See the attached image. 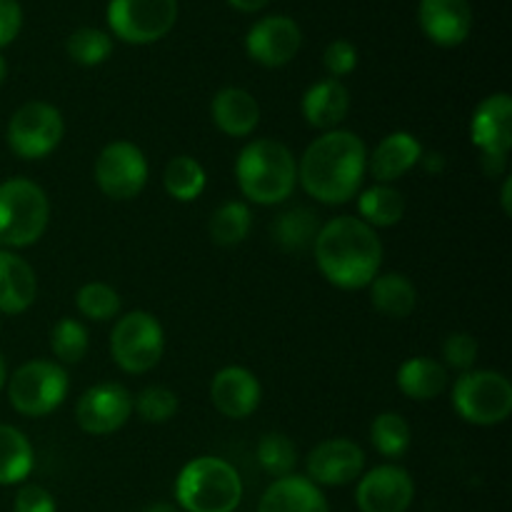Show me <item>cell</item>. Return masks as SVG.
Instances as JSON below:
<instances>
[{"label": "cell", "instance_id": "39", "mask_svg": "<svg viewBox=\"0 0 512 512\" xmlns=\"http://www.w3.org/2000/svg\"><path fill=\"white\" fill-rule=\"evenodd\" d=\"M13 512H58L55 498L40 485H23L15 495Z\"/></svg>", "mask_w": 512, "mask_h": 512}, {"label": "cell", "instance_id": "35", "mask_svg": "<svg viewBox=\"0 0 512 512\" xmlns=\"http://www.w3.org/2000/svg\"><path fill=\"white\" fill-rule=\"evenodd\" d=\"M65 48H68V55L75 63L93 68V65L105 63L110 58V53H113V40H110V35L105 30L80 28L70 35Z\"/></svg>", "mask_w": 512, "mask_h": 512}, {"label": "cell", "instance_id": "12", "mask_svg": "<svg viewBox=\"0 0 512 512\" xmlns=\"http://www.w3.org/2000/svg\"><path fill=\"white\" fill-rule=\"evenodd\" d=\"M133 413V395L120 383H98L80 395L75 420L88 435H113Z\"/></svg>", "mask_w": 512, "mask_h": 512}, {"label": "cell", "instance_id": "45", "mask_svg": "<svg viewBox=\"0 0 512 512\" xmlns=\"http://www.w3.org/2000/svg\"><path fill=\"white\" fill-rule=\"evenodd\" d=\"M5 383H8V365H5V358L0 355V390L5 388Z\"/></svg>", "mask_w": 512, "mask_h": 512}, {"label": "cell", "instance_id": "46", "mask_svg": "<svg viewBox=\"0 0 512 512\" xmlns=\"http://www.w3.org/2000/svg\"><path fill=\"white\" fill-rule=\"evenodd\" d=\"M5 75H8V63H5V58L0 55V85L5 83Z\"/></svg>", "mask_w": 512, "mask_h": 512}, {"label": "cell", "instance_id": "17", "mask_svg": "<svg viewBox=\"0 0 512 512\" xmlns=\"http://www.w3.org/2000/svg\"><path fill=\"white\" fill-rule=\"evenodd\" d=\"M263 388H260L255 373L240 365H230L215 373L210 383V400L215 410L230 420H243L258 410Z\"/></svg>", "mask_w": 512, "mask_h": 512}, {"label": "cell", "instance_id": "34", "mask_svg": "<svg viewBox=\"0 0 512 512\" xmlns=\"http://www.w3.org/2000/svg\"><path fill=\"white\" fill-rule=\"evenodd\" d=\"M75 305H78L80 315H85L88 320L108 323V320L118 318L120 295L108 283H85L75 295Z\"/></svg>", "mask_w": 512, "mask_h": 512}, {"label": "cell", "instance_id": "22", "mask_svg": "<svg viewBox=\"0 0 512 512\" xmlns=\"http://www.w3.org/2000/svg\"><path fill=\"white\" fill-rule=\"evenodd\" d=\"M350 113V90L340 80L325 78L320 83L310 85L303 95V115L305 123L313 128L335 130Z\"/></svg>", "mask_w": 512, "mask_h": 512}, {"label": "cell", "instance_id": "21", "mask_svg": "<svg viewBox=\"0 0 512 512\" xmlns=\"http://www.w3.org/2000/svg\"><path fill=\"white\" fill-rule=\"evenodd\" d=\"M38 278L28 260L0 250V315H20L35 303Z\"/></svg>", "mask_w": 512, "mask_h": 512}, {"label": "cell", "instance_id": "30", "mask_svg": "<svg viewBox=\"0 0 512 512\" xmlns=\"http://www.w3.org/2000/svg\"><path fill=\"white\" fill-rule=\"evenodd\" d=\"M250 228H253V215L250 208L240 200H230L223 203L213 215H210V238L215 245H223V248H233L240 245L248 238Z\"/></svg>", "mask_w": 512, "mask_h": 512}, {"label": "cell", "instance_id": "15", "mask_svg": "<svg viewBox=\"0 0 512 512\" xmlns=\"http://www.w3.org/2000/svg\"><path fill=\"white\" fill-rule=\"evenodd\" d=\"M300 45H303V33H300L298 23L285 15H268V18L258 20L245 38L248 55L265 68L288 65L298 55Z\"/></svg>", "mask_w": 512, "mask_h": 512}, {"label": "cell", "instance_id": "3", "mask_svg": "<svg viewBox=\"0 0 512 512\" xmlns=\"http://www.w3.org/2000/svg\"><path fill=\"white\" fill-rule=\"evenodd\" d=\"M238 188L250 203L280 205L298 185V160L280 140L258 138L240 150L235 160Z\"/></svg>", "mask_w": 512, "mask_h": 512}, {"label": "cell", "instance_id": "42", "mask_svg": "<svg viewBox=\"0 0 512 512\" xmlns=\"http://www.w3.org/2000/svg\"><path fill=\"white\" fill-rule=\"evenodd\" d=\"M228 3L233 5V8L243 10V13H255V10H260L268 5V0H228Z\"/></svg>", "mask_w": 512, "mask_h": 512}, {"label": "cell", "instance_id": "43", "mask_svg": "<svg viewBox=\"0 0 512 512\" xmlns=\"http://www.w3.org/2000/svg\"><path fill=\"white\" fill-rule=\"evenodd\" d=\"M500 203H503V213L512 215V178L508 175L503 183V193H500Z\"/></svg>", "mask_w": 512, "mask_h": 512}, {"label": "cell", "instance_id": "29", "mask_svg": "<svg viewBox=\"0 0 512 512\" xmlns=\"http://www.w3.org/2000/svg\"><path fill=\"white\" fill-rule=\"evenodd\" d=\"M165 193L178 203H193L203 195L205 185H208V175L205 168L190 155H175L163 173Z\"/></svg>", "mask_w": 512, "mask_h": 512}, {"label": "cell", "instance_id": "28", "mask_svg": "<svg viewBox=\"0 0 512 512\" xmlns=\"http://www.w3.org/2000/svg\"><path fill=\"white\" fill-rule=\"evenodd\" d=\"M318 230V215H315L313 210L303 208V205L280 213L278 218H275V223L270 225L273 240L280 248L288 250V253H300V250H305L308 245H313Z\"/></svg>", "mask_w": 512, "mask_h": 512}, {"label": "cell", "instance_id": "38", "mask_svg": "<svg viewBox=\"0 0 512 512\" xmlns=\"http://www.w3.org/2000/svg\"><path fill=\"white\" fill-rule=\"evenodd\" d=\"M325 70L330 73V78H343V75L353 73L355 65H358V50L350 40H333V43L325 48L323 55Z\"/></svg>", "mask_w": 512, "mask_h": 512}, {"label": "cell", "instance_id": "13", "mask_svg": "<svg viewBox=\"0 0 512 512\" xmlns=\"http://www.w3.org/2000/svg\"><path fill=\"white\" fill-rule=\"evenodd\" d=\"M415 498V483L400 465H378L358 478L360 512H408Z\"/></svg>", "mask_w": 512, "mask_h": 512}, {"label": "cell", "instance_id": "16", "mask_svg": "<svg viewBox=\"0 0 512 512\" xmlns=\"http://www.w3.org/2000/svg\"><path fill=\"white\" fill-rule=\"evenodd\" d=\"M470 138L480 155L508 158L512 145V98L508 93H493L475 108L470 120Z\"/></svg>", "mask_w": 512, "mask_h": 512}, {"label": "cell", "instance_id": "40", "mask_svg": "<svg viewBox=\"0 0 512 512\" xmlns=\"http://www.w3.org/2000/svg\"><path fill=\"white\" fill-rule=\"evenodd\" d=\"M23 25V10L18 0H0V48L13 43Z\"/></svg>", "mask_w": 512, "mask_h": 512}, {"label": "cell", "instance_id": "18", "mask_svg": "<svg viewBox=\"0 0 512 512\" xmlns=\"http://www.w3.org/2000/svg\"><path fill=\"white\" fill-rule=\"evenodd\" d=\"M420 28L443 48L460 45L473 28V10L468 0H420Z\"/></svg>", "mask_w": 512, "mask_h": 512}, {"label": "cell", "instance_id": "7", "mask_svg": "<svg viewBox=\"0 0 512 512\" xmlns=\"http://www.w3.org/2000/svg\"><path fill=\"white\" fill-rule=\"evenodd\" d=\"M8 400L25 418H45L68 398L70 380L63 365L50 360H30L8 378Z\"/></svg>", "mask_w": 512, "mask_h": 512}, {"label": "cell", "instance_id": "31", "mask_svg": "<svg viewBox=\"0 0 512 512\" xmlns=\"http://www.w3.org/2000/svg\"><path fill=\"white\" fill-rule=\"evenodd\" d=\"M410 440L413 433L408 420L400 413H380L370 425V443L383 458H403L410 448Z\"/></svg>", "mask_w": 512, "mask_h": 512}, {"label": "cell", "instance_id": "19", "mask_svg": "<svg viewBox=\"0 0 512 512\" xmlns=\"http://www.w3.org/2000/svg\"><path fill=\"white\" fill-rule=\"evenodd\" d=\"M423 145L413 133H390L375 145L373 155H368V170L378 183L393 185L403 175H408L423 158Z\"/></svg>", "mask_w": 512, "mask_h": 512}, {"label": "cell", "instance_id": "2", "mask_svg": "<svg viewBox=\"0 0 512 512\" xmlns=\"http://www.w3.org/2000/svg\"><path fill=\"white\" fill-rule=\"evenodd\" d=\"M313 253L323 278L340 290L368 288L383 265L378 233L353 215H338L320 225Z\"/></svg>", "mask_w": 512, "mask_h": 512}, {"label": "cell", "instance_id": "44", "mask_svg": "<svg viewBox=\"0 0 512 512\" xmlns=\"http://www.w3.org/2000/svg\"><path fill=\"white\" fill-rule=\"evenodd\" d=\"M143 512H180V508H175V505L170 503H155L150 505V508H145Z\"/></svg>", "mask_w": 512, "mask_h": 512}, {"label": "cell", "instance_id": "20", "mask_svg": "<svg viewBox=\"0 0 512 512\" xmlns=\"http://www.w3.org/2000/svg\"><path fill=\"white\" fill-rule=\"evenodd\" d=\"M258 512H330V505L318 485L293 473L278 478L265 490Z\"/></svg>", "mask_w": 512, "mask_h": 512}, {"label": "cell", "instance_id": "6", "mask_svg": "<svg viewBox=\"0 0 512 512\" xmlns=\"http://www.w3.org/2000/svg\"><path fill=\"white\" fill-rule=\"evenodd\" d=\"M453 408L480 428L505 423L512 413V383L495 370H465L453 385Z\"/></svg>", "mask_w": 512, "mask_h": 512}, {"label": "cell", "instance_id": "36", "mask_svg": "<svg viewBox=\"0 0 512 512\" xmlns=\"http://www.w3.org/2000/svg\"><path fill=\"white\" fill-rule=\"evenodd\" d=\"M133 410L143 423H168L178 413V395L165 385H150L133 398Z\"/></svg>", "mask_w": 512, "mask_h": 512}, {"label": "cell", "instance_id": "5", "mask_svg": "<svg viewBox=\"0 0 512 512\" xmlns=\"http://www.w3.org/2000/svg\"><path fill=\"white\" fill-rule=\"evenodd\" d=\"M50 220V200L38 183L10 178L0 183V245L28 248L43 238Z\"/></svg>", "mask_w": 512, "mask_h": 512}, {"label": "cell", "instance_id": "8", "mask_svg": "<svg viewBox=\"0 0 512 512\" xmlns=\"http://www.w3.org/2000/svg\"><path fill=\"white\" fill-rule=\"evenodd\" d=\"M165 353V333L160 320L145 310L118 318L110 333V355L115 365L130 375L150 373Z\"/></svg>", "mask_w": 512, "mask_h": 512}, {"label": "cell", "instance_id": "25", "mask_svg": "<svg viewBox=\"0 0 512 512\" xmlns=\"http://www.w3.org/2000/svg\"><path fill=\"white\" fill-rule=\"evenodd\" d=\"M370 288V303L380 315L393 320L408 318L418 305V290L403 273L378 275Z\"/></svg>", "mask_w": 512, "mask_h": 512}, {"label": "cell", "instance_id": "27", "mask_svg": "<svg viewBox=\"0 0 512 512\" xmlns=\"http://www.w3.org/2000/svg\"><path fill=\"white\" fill-rule=\"evenodd\" d=\"M33 445L13 425L0 423V485H18L33 470Z\"/></svg>", "mask_w": 512, "mask_h": 512}, {"label": "cell", "instance_id": "23", "mask_svg": "<svg viewBox=\"0 0 512 512\" xmlns=\"http://www.w3.org/2000/svg\"><path fill=\"white\" fill-rule=\"evenodd\" d=\"M210 115L220 133L230 138H245L260 123V105L253 93L243 88H223L210 103Z\"/></svg>", "mask_w": 512, "mask_h": 512}, {"label": "cell", "instance_id": "26", "mask_svg": "<svg viewBox=\"0 0 512 512\" xmlns=\"http://www.w3.org/2000/svg\"><path fill=\"white\" fill-rule=\"evenodd\" d=\"M358 213L370 228H393L405 215V195L395 185L375 183L360 193Z\"/></svg>", "mask_w": 512, "mask_h": 512}, {"label": "cell", "instance_id": "9", "mask_svg": "<svg viewBox=\"0 0 512 512\" xmlns=\"http://www.w3.org/2000/svg\"><path fill=\"white\" fill-rule=\"evenodd\" d=\"M65 133L63 115L55 105L30 100L8 120V148L23 160H40L53 153Z\"/></svg>", "mask_w": 512, "mask_h": 512}, {"label": "cell", "instance_id": "11", "mask_svg": "<svg viewBox=\"0 0 512 512\" xmlns=\"http://www.w3.org/2000/svg\"><path fill=\"white\" fill-rule=\"evenodd\" d=\"M148 160L138 145L115 140L100 150L95 160V183L113 200H133L148 183Z\"/></svg>", "mask_w": 512, "mask_h": 512}, {"label": "cell", "instance_id": "33", "mask_svg": "<svg viewBox=\"0 0 512 512\" xmlns=\"http://www.w3.org/2000/svg\"><path fill=\"white\" fill-rule=\"evenodd\" d=\"M258 463L273 478H285L298 465V448L285 433H265L258 443Z\"/></svg>", "mask_w": 512, "mask_h": 512}, {"label": "cell", "instance_id": "32", "mask_svg": "<svg viewBox=\"0 0 512 512\" xmlns=\"http://www.w3.org/2000/svg\"><path fill=\"white\" fill-rule=\"evenodd\" d=\"M50 348L60 363L75 365L88 355L90 348V335L80 320L63 318L53 325L50 330Z\"/></svg>", "mask_w": 512, "mask_h": 512}, {"label": "cell", "instance_id": "1", "mask_svg": "<svg viewBox=\"0 0 512 512\" xmlns=\"http://www.w3.org/2000/svg\"><path fill=\"white\" fill-rule=\"evenodd\" d=\"M368 173V148L353 130H328L305 148L298 183L323 205H343L358 195Z\"/></svg>", "mask_w": 512, "mask_h": 512}, {"label": "cell", "instance_id": "24", "mask_svg": "<svg viewBox=\"0 0 512 512\" xmlns=\"http://www.w3.org/2000/svg\"><path fill=\"white\" fill-rule=\"evenodd\" d=\"M398 388L405 398L428 403L448 388V368L433 358H410L400 365Z\"/></svg>", "mask_w": 512, "mask_h": 512}, {"label": "cell", "instance_id": "10", "mask_svg": "<svg viewBox=\"0 0 512 512\" xmlns=\"http://www.w3.org/2000/svg\"><path fill=\"white\" fill-rule=\"evenodd\" d=\"M178 20V0H110L108 25L125 43L145 45L165 38Z\"/></svg>", "mask_w": 512, "mask_h": 512}, {"label": "cell", "instance_id": "14", "mask_svg": "<svg viewBox=\"0 0 512 512\" xmlns=\"http://www.w3.org/2000/svg\"><path fill=\"white\" fill-rule=\"evenodd\" d=\"M308 480L325 488H343L355 483L365 470V453L358 443L348 438H330L315 445L310 450L308 460Z\"/></svg>", "mask_w": 512, "mask_h": 512}, {"label": "cell", "instance_id": "41", "mask_svg": "<svg viewBox=\"0 0 512 512\" xmlns=\"http://www.w3.org/2000/svg\"><path fill=\"white\" fill-rule=\"evenodd\" d=\"M418 165H423L428 173L440 175L445 170V155L443 153H423V158H420Z\"/></svg>", "mask_w": 512, "mask_h": 512}, {"label": "cell", "instance_id": "4", "mask_svg": "<svg viewBox=\"0 0 512 512\" xmlns=\"http://www.w3.org/2000/svg\"><path fill=\"white\" fill-rule=\"evenodd\" d=\"M175 500L185 512H235L243 500V480L228 460L203 455L178 473Z\"/></svg>", "mask_w": 512, "mask_h": 512}, {"label": "cell", "instance_id": "37", "mask_svg": "<svg viewBox=\"0 0 512 512\" xmlns=\"http://www.w3.org/2000/svg\"><path fill=\"white\" fill-rule=\"evenodd\" d=\"M443 358L448 368L470 370L478 360V340L470 333H453L443 343Z\"/></svg>", "mask_w": 512, "mask_h": 512}]
</instances>
